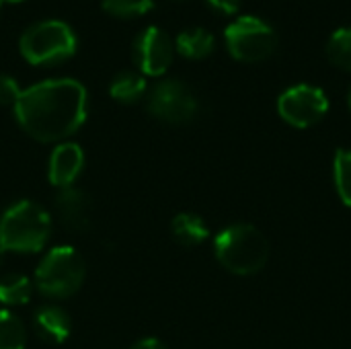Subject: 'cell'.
Wrapping results in <instances>:
<instances>
[{"mask_svg":"<svg viewBox=\"0 0 351 349\" xmlns=\"http://www.w3.org/2000/svg\"><path fill=\"white\" fill-rule=\"evenodd\" d=\"M224 39L230 56L241 62H261L278 47L276 29L267 21L253 14L232 21L224 31Z\"/></svg>","mask_w":351,"mask_h":349,"instance_id":"8992f818","label":"cell"},{"mask_svg":"<svg viewBox=\"0 0 351 349\" xmlns=\"http://www.w3.org/2000/svg\"><path fill=\"white\" fill-rule=\"evenodd\" d=\"M109 95L119 103H136L146 95V78L138 70H121L109 82Z\"/></svg>","mask_w":351,"mask_h":349,"instance_id":"9a60e30c","label":"cell"},{"mask_svg":"<svg viewBox=\"0 0 351 349\" xmlns=\"http://www.w3.org/2000/svg\"><path fill=\"white\" fill-rule=\"evenodd\" d=\"M84 167V152L74 142H62L49 156V181L60 187H72Z\"/></svg>","mask_w":351,"mask_h":349,"instance_id":"30bf717a","label":"cell"},{"mask_svg":"<svg viewBox=\"0 0 351 349\" xmlns=\"http://www.w3.org/2000/svg\"><path fill=\"white\" fill-rule=\"evenodd\" d=\"M84 282V261L72 247L51 249L35 272V286L43 296L68 298Z\"/></svg>","mask_w":351,"mask_h":349,"instance_id":"5b68a950","label":"cell"},{"mask_svg":"<svg viewBox=\"0 0 351 349\" xmlns=\"http://www.w3.org/2000/svg\"><path fill=\"white\" fill-rule=\"evenodd\" d=\"M19 125L39 142H60L86 119L88 95L74 78H49L25 88L14 103Z\"/></svg>","mask_w":351,"mask_h":349,"instance_id":"6da1fadb","label":"cell"},{"mask_svg":"<svg viewBox=\"0 0 351 349\" xmlns=\"http://www.w3.org/2000/svg\"><path fill=\"white\" fill-rule=\"evenodd\" d=\"M325 51H327V58L331 60L333 66L351 72V27L337 29L329 37Z\"/></svg>","mask_w":351,"mask_h":349,"instance_id":"e0dca14e","label":"cell"},{"mask_svg":"<svg viewBox=\"0 0 351 349\" xmlns=\"http://www.w3.org/2000/svg\"><path fill=\"white\" fill-rule=\"evenodd\" d=\"M216 47V39L214 35L204 29V27H191V29H185L177 35L175 39V49L189 58V60H202V58H208Z\"/></svg>","mask_w":351,"mask_h":349,"instance_id":"4fadbf2b","label":"cell"},{"mask_svg":"<svg viewBox=\"0 0 351 349\" xmlns=\"http://www.w3.org/2000/svg\"><path fill=\"white\" fill-rule=\"evenodd\" d=\"M19 49L33 66L60 64L76 53V33L60 19H43L21 33Z\"/></svg>","mask_w":351,"mask_h":349,"instance_id":"277c9868","label":"cell"},{"mask_svg":"<svg viewBox=\"0 0 351 349\" xmlns=\"http://www.w3.org/2000/svg\"><path fill=\"white\" fill-rule=\"evenodd\" d=\"M31 282L23 274H10L0 280V302L6 306H23L31 298Z\"/></svg>","mask_w":351,"mask_h":349,"instance_id":"2e32d148","label":"cell"},{"mask_svg":"<svg viewBox=\"0 0 351 349\" xmlns=\"http://www.w3.org/2000/svg\"><path fill=\"white\" fill-rule=\"evenodd\" d=\"M206 2L222 14H234V12H239L243 0H206Z\"/></svg>","mask_w":351,"mask_h":349,"instance_id":"7402d4cb","label":"cell"},{"mask_svg":"<svg viewBox=\"0 0 351 349\" xmlns=\"http://www.w3.org/2000/svg\"><path fill=\"white\" fill-rule=\"evenodd\" d=\"M0 8H2V0H0Z\"/></svg>","mask_w":351,"mask_h":349,"instance_id":"4316f807","label":"cell"},{"mask_svg":"<svg viewBox=\"0 0 351 349\" xmlns=\"http://www.w3.org/2000/svg\"><path fill=\"white\" fill-rule=\"evenodd\" d=\"M21 93H23V88L19 86V82L10 74L0 72V105H12L14 107Z\"/></svg>","mask_w":351,"mask_h":349,"instance_id":"44dd1931","label":"cell"},{"mask_svg":"<svg viewBox=\"0 0 351 349\" xmlns=\"http://www.w3.org/2000/svg\"><path fill=\"white\" fill-rule=\"evenodd\" d=\"M148 111L167 123H185L195 117L197 99L183 80L165 78L150 88Z\"/></svg>","mask_w":351,"mask_h":349,"instance_id":"52a82bcc","label":"cell"},{"mask_svg":"<svg viewBox=\"0 0 351 349\" xmlns=\"http://www.w3.org/2000/svg\"><path fill=\"white\" fill-rule=\"evenodd\" d=\"M49 214L39 204L23 200L10 206L0 220V247L2 251L37 253L49 241Z\"/></svg>","mask_w":351,"mask_h":349,"instance_id":"3957f363","label":"cell"},{"mask_svg":"<svg viewBox=\"0 0 351 349\" xmlns=\"http://www.w3.org/2000/svg\"><path fill=\"white\" fill-rule=\"evenodd\" d=\"M101 6L113 16L130 19L148 12L154 6V0H101Z\"/></svg>","mask_w":351,"mask_h":349,"instance_id":"ffe728a7","label":"cell"},{"mask_svg":"<svg viewBox=\"0 0 351 349\" xmlns=\"http://www.w3.org/2000/svg\"><path fill=\"white\" fill-rule=\"evenodd\" d=\"M56 210L62 224L72 232H86L90 226L93 206L84 191L76 187H66L56 197Z\"/></svg>","mask_w":351,"mask_h":349,"instance_id":"8fae6325","label":"cell"},{"mask_svg":"<svg viewBox=\"0 0 351 349\" xmlns=\"http://www.w3.org/2000/svg\"><path fill=\"white\" fill-rule=\"evenodd\" d=\"M27 331L12 313L0 311V349H25Z\"/></svg>","mask_w":351,"mask_h":349,"instance_id":"ac0fdd59","label":"cell"},{"mask_svg":"<svg viewBox=\"0 0 351 349\" xmlns=\"http://www.w3.org/2000/svg\"><path fill=\"white\" fill-rule=\"evenodd\" d=\"M130 349H167V346L160 341V339H154V337H148V339H142L138 344H134Z\"/></svg>","mask_w":351,"mask_h":349,"instance_id":"603a6c76","label":"cell"},{"mask_svg":"<svg viewBox=\"0 0 351 349\" xmlns=\"http://www.w3.org/2000/svg\"><path fill=\"white\" fill-rule=\"evenodd\" d=\"M171 232H173L175 241L181 243L183 247H197L210 234L204 218L197 214H191V212L177 214L171 222Z\"/></svg>","mask_w":351,"mask_h":349,"instance_id":"5bb4252c","label":"cell"},{"mask_svg":"<svg viewBox=\"0 0 351 349\" xmlns=\"http://www.w3.org/2000/svg\"><path fill=\"white\" fill-rule=\"evenodd\" d=\"M2 2H21V0H2Z\"/></svg>","mask_w":351,"mask_h":349,"instance_id":"484cf974","label":"cell"},{"mask_svg":"<svg viewBox=\"0 0 351 349\" xmlns=\"http://www.w3.org/2000/svg\"><path fill=\"white\" fill-rule=\"evenodd\" d=\"M33 327L43 341L60 346L68 339V335L72 331V321L64 309H60L56 304H45L35 311Z\"/></svg>","mask_w":351,"mask_h":349,"instance_id":"7c38bea8","label":"cell"},{"mask_svg":"<svg viewBox=\"0 0 351 349\" xmlns=\"http://www.w3.org/2000/svg\"><path fill=\"white\" fill-rule=\"evenodd\" d=\"M2 257H4V251H2V247H0V265H2Z\"/></svg>","mask_w":351,"mask_h":349,"instance_id":"d4e9b609","label":"cell"},{"mask_svg":"<svg viewBox=\"0 0 351 349\" xmlns=\"http://www.w3.org/2000/svg\"><path fill=\"white\" fill-rule=\"evenodd\" d=\"M333 179L341 202L351 208V148H339L335 152Z\"/></svg>","mask_w":351,"mask_h":349,"instance_id":"d6986e66","label":"cell"},{"mask_svg":"<svg viewBox=\"0 0 351 349\" xmlns=\"http://www.w3.org/2000/svg\"><path fill=\"white\" fill-rule=\"evenodd\" d=\"M348 105H350V109H351V86H350V93H348Z\"/></svg>","mask_w":351,"mask_h":349,"instance_id":"cb8c5ba5","label":"cell"},{"mask_svg":"<svg viewBox=\"0 0 351 349\" xmlns=\"http://www.w3.org/2000/svg\"><path fill=\"white\" fill-rule=\"evenodd\" d=\"M216 259L224 269L237 276L261 272L269 259V243L263 232L251 224H232L214 241Z\"/></svg>","mask_w":351,"mask_h":349,"instance_id":"7a4b0ae2","label":"cell"},{"mask_svg":"<svg viewBox=\"0 0 351 349\" xmlns=\"http://www.w3.org/2000/svg\"><path fill=\"white\" fill-rule=\"evenodd\" d=\"M329 111V99L323 88L313 84H296L284 91L278 99L280 117L294 128H311Z\"/></svg>","mask_w":351,"mask_h":349,"instance_id":"ba28073f","label":"cell"},{"mask_svg":"<svg viewBox=\"0 0 351 349\" xmlns=\"http://www.w3.org/2000/svg\"><path fill=\"white\" fill-rule=\"evenodd\" d=\"M134 64L144 76H160L169 70L175 56V41L156 25L144 27L132 43Z\"/></svg>","mask_w":351,"mask_h":349,"instance_id":"9c48e42d","label":"cell"}]
</instances>
